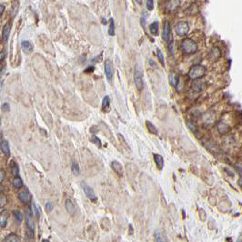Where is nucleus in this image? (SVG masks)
Instances as JSON below:
<instances>
[{
  "mask_svg": "<svg viewBox=\"0 0 242 242\" xmlns=\"http://www.w3.org/2000/svg\"><path fill=\"white\" fill-rule=\"evenodd\" d=\"M71 169H72V172L75 176H79L80 174V168H79V166L77 162H73L72 165H71Z\"/></svg>",
  "mask_w": 242,
  "mask_h": 242,
  "instance_id": "nucleus-26",
  "label": "nucleus"
},
{
  "mask_svg": "<svg viewBox=\"0 0 242 242\" xmlns=\"http://www.w3.org/2000/svg\"><path fill=\"white\" fill-rule=\"evenodd\" d=\"M82 188H83V190H84V192H85V194H86V196L87 197L88 199H90L93 202H96L98 200V198H97L96 193H95L93 188H90L86 183H82Z\"/></svg>",
  "mask_w": 242,
  "mask_h": 242,
  "instance_id": "nucleus-6",
  "label": "nucleus"
},
{
  "mask_svg": "<svg viewBox=\"0 0 242 242\" xmlns=\"http://www.w3.org/2000/svg\"><path fill=\"white\" fill-rule=\"evenodd\" d=\"M5 56H6V52H5V51H2V52H0V62L4 60Z\"/></svg>",
  "mask_w": 242,
  "mask_h": 242,
  "instance_id": "nucleus-39",
  "label": "nucleus"
},
{
  "mask_svg": "<svg viewBox=\"0 0 242 242\" xmlns=\"http://www.w3.org/2000/svg\"><path fill=\"white\" fill-rule=\"evenodd\" d=\"M2 110H3V111H8V110H9V106H8L7 103H4V104L2 105Z\"/></svg>",
  "mask_w": 242,
  "mask_h": 242,
  "instance_id": "nucleus-38",
  "label": "nucleus"
},
{
  "mask_svg": "<svg viewBox=\"0 0 242 242\" xmlns=\"http://www.w3.org/2000/svg\"><path fill=\"white\" fill-rule=\"evenodd\" d=\"M159 22H153L150 26H149V31L152 35L154 36H157L158 35V32H159Z\"/></svg>",
  "mask_w": 242,
  "mask_h": 242,
  "instance_id": "nucleus-20",
  "label": "nucleus"
},
{
  "mask_svg": "<svg viewBox=\"0 0 242 242\" xmlns=\"http://www.w3.org/2000/svg\"><path fill=\"white\" fill-rule=\"evenodd\" d=\"M8 219V211L4 209L0 212V226L2 228H5L7 224Z\"/></svg>",
  "mask_w": 242,
  "mask_h": 242,
  "instance_id": "nucleus-14",
  "label": "nucleus"
},
{
  "mask_svg": "<svg viewBox=\"0 0 242 242\" xmlns=\"http://www.w3.org/2000/svg\"><path fill=\"white\" fill-rule=\"evenodd\" d=\"M157 56H158V57H159V59L160 63H161L163 66H165L164 56H163V54H162V52H161V50H160V49H158V50H157Z\"/></svg>",
  "mask_w": 242,
  "mask_h": 242,
  "instance_id": "nucleus-35",
  "label": "nucleus"
},
{
  "mask_svg": "<svg viewBox=\"0 0 242 242\" xmlns=\"http://www.w3.org/2000/svg\"><path fill=\"white\" fill-rule=\"evenodd\" d=\"M22 48L26 53H29L33 50V46L28 41H23L22 42Z\"/></svg>",
  "mask_w": 242,
  "mask_h": 242,
  "instance_id": "nucleus-24",
  "label": "nucleus"
},
{
  "mask_svg": "<svg viewBox=\"0 0 242 242\" xmlns=\"http://www.w3.org/2000/svg\"><path fill=\"white\" fill-rule=\"evenodd\" d=\"M181 48H182V50L185 54H194L198 51V45L197 43L190 39V38H185L183 41H182V44H181Z\"/></svg>",
  "mask_w": 242,
  "mask_h": 242,
  "instance_id": "nucleus-2",
  "label": "nucleus"
},
{
  "mask_svg": "<svg viewBox=\"0 0 242 242\" xmlns=\"http://www.w3.org/2000/svg\"><path fill=\"white\" fill-rule=\"evenodd\" d=\"M109 105H110V98L108 96L104 97L103 100H102V108L103 109H107L109 108Z\"/></svg>",
  "mask_w": 242,
  "mask_h": 242,
  "instance_id": "nucleus-27",
  "label": "nucleus"
},
{
  "mask_svg": "<svg viewBox=\"0 0 242 242\" xmlns=\"http://www.w3.org/2000/svg\"><path fill=\"white\" fill-rule=\"evenodd\" d=\"M225 171H226V173H227L228 175H229L230 177H234V173H233V172H231L229 169H228V168H225Z\"/></svg>",
  "mask_w": 242,
  "mask_h": 242,
  "instance_id": "nucleus-40",
  "label": "nucleus"
},
{
  "mask_svg": "<svg viewBox=\"0 0 242 242\" xmlns=\"http://www.w3.org/2000/svg\"><path fill=\"white\" fill-rule=\"evenodd\" d=\"M136 2L137 4H142L143 0H136Z\"/></svg>",
  "mask_w": 242,
  "mask_h": 242,
  "instance_id": "nucleus-44",
  "label": "nucleus"
},
{
  "mask_svg": "<svg viewBox=\"0 0 242 242\" xmlns=\"http://www.w3.org/2000/svg\"><path fill=\"white\" fill-rule=\"evenodd\" d=\"M0 148H1L2 152H3L5 155L8 156V155L10 154V149H9V145H8L7 140L2 139V140L0 141Z\"/></svg>",
  "mask_w": 242,
  "mask_h": 242,
  "instance_id": "nucleus-15",
  "label": "nucleus"
},
{
  "mask_svg": "<svg viewBox=\"0 0 242 242\" xmlns=\"http://www.w3.org/2000/svg\"><path fill=\"white\" fill-rule=\"evenodd\" d=\"M134 81L135 85L138 90H142L144 87V81H143V74L139 70L138 67H136L134 72Z\"/></svg>",
  "mask_w": 242,
  "mask_h": 242,
  "instance_id": "nucleus-5",
  "label": "nucleus"
},
{
  "mask_svg": "<svg viewBox=\"0 0 242 242\" xmlns=\"http://www.w3.org/2000/svg\"><path fill=\"white\" fill-rule=\"evenodd\" d=\"M111 167L113 168V170L117 173V174H118L119 176H122L123 175V167H122V165L119 163L118 161H112L111 162Z\"/></svg>",
  "mask_w": 242,
  "mask_h": 242,
  "instance_id": "nucleus-12",
  "label": "nucleus"
},
{
  "mask_svg": "<svg viewBox=\"0 0 242 242\" xmlns=\"http://www.w3.org/2000/svg\"><path fill=\"white\" fill-rule=\"evenodd\" d=\"M45 209H46V211L47 212H51L54 209V205L53 203L51 202H47L46 203V206H45Z\"/></svg>",
  "mask_w": 242,
  "mask_h": 242,
  "instance_id": "nucleus-34",
  "label": "nucleus"
},
{
  "mask_svg": "<svg viewBox=\"0 0 242 242\" xmlns=\"http://www.w3.org/2000/svg\"><path fill=\"white\" fill-rule=\"evenodd\" d=\"M129 229H130V235H132V226L131 225H129Z\"/></svg>",
  "mask_w": 242,
  "mask_h": 242,
  "instance_id": "nucleus-43",
  "label": "nucleus"
},
{
  "mask_svg": "<svg viewBox=\"0 0 242 242\" xmlns=\"http://www.w3.org/2000/svg\"><path fill=\"white\" fill-rule=\"evenodd\" d=\"M5 176H6V174L4 172V170L0 168V183L5 179Z\"/></svg>",
  "mask_w": 242,
  "mask_h": 242,
  "instance_id": "nucleus-37",
  "label": "nucleus"
},
{
  "mask_svg": "<svg viewBox=\"0 0 242 242\" xmlns=\"http://www.w3.org/2000/svg\"><path fill=\"white\" fill-rule=\"evenodd\" d=\"M6 204V198L5 195L0 193V208H4Z\"/></svg>",
  "mask_w": 242,
  "mask_h": 242,
  "instance_id": "nucleus-33",
  "label": "nucleus"
},
{
  "mask_svg": "<svg viewBox=\"0 0 242 242\" xmlns=\"http://www.w3.org/2000/svg\"><path fill=\"white\" fill-rule=\"evenodd\" d=\"M13 214L15 216L16 219L17 220V222H18V223H21V221L23 220V215H22V213H21L19 210H15V211H13Z\"/></svg>",
  "mask_w": 242,
  "mask_h": 242,
  "instance_id": "nucleus-28",
  "label": "nucleus"
},
{
  "mask_svg": "<svg viewBox=\"0 0 242 242\" xmlns=\"http://www.w3.org/2000/svg\"><path fill=\"white\" fill-rule=\"evenodd\" d=\"M12 185L15 188H22L23 186V181L21 179V178H19L18 176H16V178L14 179L13 182H12Z\"/></svg>",
  "mask_w": 242,
  "mask_h": 242,
  "instance_id": "nucleus-21",
  "label": "nucleus"
},
{
  "mask_svg": "<svg viewBox=\"0 0 242 242\" xmlns=\"http://www.w3.org/2000/svg\"><path fill=\"white\" fill-rule=\"evenodd\" d=\"M147 8L149 11L153 10V8H154V2H153V0H147Z\"/></svg>",
  "mask_w": 242,
  "mask_h": 242,
  "instance_id": "nucleus-36",
  "label": "nucleus"
},
{
  "mask_svg": "<svg viewBox=\"0 0 242 242\" xmlns=\"http://www.w3.org/2000/svg\"><path fill=\"white\" fill-rule=\"evenodd\" d=\"M155 239H156V241H167V240L162 236L161 233L159 232V231L155 232Z\"/></svg>",
  "mask_w": 242,
  "mask_h": 242,
  "instance_id": "nucleus-30",
  "label": "nucleus"
},
{
  "mask_svg": "<svg viewBox=\"0 0 242 242\" xmlns=\"http://www.w3.org/2000/svg\"><path fill=\"white\" fill-rule=\"evenodd\" d=\"M4 10H5V6L0 4V14H2L4 12Z\"/></svg>",
  "mask_w": 242,
  "mask_h": 242,
  "instance_id": "nucleus-42",
  "label": "nucleus"
},
{
  "mask_svg": "<svg viewBox=\"0 0 242 242\" xmlns=\"http://www.w3.org/2000/svg\"><path fill=\"white\" fill-rule=\"evenodd\" d=\"M10 168H11V172L14 176H18L19 174V168H18V166L17 165V163L12 160L10 163Z\"/></svg>",
  "mask_w": 242,
  "mask_h": 242,
  "instance_id": "nucleus-22",
  "label": "nucleus"
},
{
  "mask_svg": "<svg viewBox=\"0 0 242 242\" xmlns=\"http://www.w3.org/2000/svg\"><path fill=\"white\" fill-rule=\"evenodd\" d=\"M170 36H171V25L169 24V22L166 21L164 24V27H163L162 38L164 41L167 42L170 38Z\"/></svg>",
  "mask_w": 242,
  "mask_h": 242,
  "instance_id": "nucleus-7",
  "label": "nucleus"
},
{
  "mask_svg": "<svg viewBox=\"0 0 242 242\" xmlns=\"http://www.w3.org/2000/svg\"><path fill=\"white\" fill-rule=\"evenodd\" d=\"M26 223H27V235H29L28 237L33 238L34 237V232H35V223L32 217V214H31V210L27 209V219H26Z\"/></svg>",
  "mask_w": 242,
  "mask_h": 242,
  "instance_id": "nucleus-4",
  "label": "nucleus"
},
{
  "mask_svg": "<svg viewBox=\"0 0 242 242\" xmlns=\"http://www.w3.org/2000/svg\"><path fill=\"white\" fill-rule=\"evenodd\" d=\"M94 144H96L97 146H98V148H101V141H100V139L98 137V136H93L92 137H91V139H90Z\"/></svg>",
  "mask_w": 242,
  "mask_h": 242,
  "instance_id": "nucleus-32",
  "label": "nucleus"
},
{
  "mask_svg": "<svg viewBox=\"0 0 242 242\" xmlns=\"http://www.w3.org/2000/svg\"><path fill=\"white\" fill-rule=\"evenodd\" d=\"M175 31L178 36H185L189 31V26L187 22L180 21L175 26Z\"/></svg>",
  "mask_w": 242,
  "mask_h": 242,
  "instance_id": "nucleus-3",
  "label": "nucleus"
},
{
  "mask_svg": "<svg viewBox=\"0 0 242 242\" xmlns=\"http://www.w3.org/2000/svg\"><path fill=\"white\" fill-rule=\"evenodd\" d=\"M217 130H218V132H219L220 134H226V133H228L229 130V126H228L227 124H225V123H218V125L217 126Z\"/></svg>",
  "mask_w": 242,
  "mask_h": 242,
  "instance_id": "nucleus-18",
  "label": "nucleus"
},
{
  "mask_svg": "<svg viewBox=\"0 0 242 242\" xmlns=\"http://www.w3.org/2000/svg\"><path fill=\"white\" fill-rule=\"evenodd\" d=\"M206 74V68L205 67L201 66V65H196V66H193L191 67V68L189 69L188 73V78L190 79H201L205 76Z\"/></svg>",
  "mask_w": 242,
  "mask_h": 242,
  "instance_id": "nucleus-1",
  "label": "nucleus"
},
{
  "mask_svg": "<svg viewBox=\"0 0 242 242\" xmlns=\"http://www.w3.org/2000/svg\"><path fill=\"white\" fill-rule=\"evenodd\" d=\"M108 34L110 36H115V23H114V20L111 18L110 19V26H109V29H108Z\"/></svg>",
  "mask_w": 242,
  "mask_h": 242,
  "instance_id": "nucleus-29",
  "label": "nucleus"
},
{
  "mask_svg": "<svg viewBox=\"0 0 242 242\" xmlns=\"http://www.w3.org/2000/svg\"><path fill=\"white\" fill-rule=\"evenodd\" d=\"M0 123H1V120H0Z\"/></svg>",
  "mask_w": 242,
  "mask_h": 242,
  "instance_id": "nucleus-45",
  "label": "nucleus"
},
{
  "mask_svg": "<svg viewBox=\"0 0 242 242\" xmlns=\"http://www.w3.org/2000/svg\"><path fill=\"white\" fill-rule=\"evenodd\" d=\"M88 69H86V70H85V72L86 73H87V72H92V71H94V67H87Z\"/></svg>",
  "mask_w": 242,
  "mask_h": 242,
  "instance_id": "nucleus-41",
  "label": "nucleus"
},
{
  "mask_svg": "<svg viewBox=\"0 0 242 242\" xmlns=\"http://www.w3.org/2000/svg\"><path fill=\"white\" fill-rule=\"evenodd\" d=\"M180 5V0H167L166 3V7L168 11L172 12L176 10Z\"/></svg>",
  "mask_w": 242,
  "mask_h": 242,
  "instance_id": "nucleus-10",
  "label": "nucleus"
},
{
  "mask_svg": "<svg viewBox=\"0 0 242 242\" xmlns=\"http://www.w3.org/2000/svg\"><path fill=\"white\" fill-rule=\"evenodd\" d=\"M4 241L17 242L20 241V239L17 237V235H16V234H14V233H10V234H8V235L4 239Z\"/></svg>",
  "mask_w": 242,
  "mask_h": 242,
  "instance_id": "nucleus-19",
  "label": "nucleus"
},
{
  "mask_svg": "<svg viewBox=\"0 0 242 242\" xmlns=\"http://www.w3.org/2000/svg\"><path fill=\"white\" fill-rule=\"evenodd\" d=\"M154 161L156 163V166L158 167V168L161 170L164 167V159L162 158V156L159 154H154Z\"/></svg>",
  "mask_w": 242,
  "mask_h": 242,
  "instance_id": "nucleus-16",
  "label": "nucleus"
},
{
  "mask_svg": "<svg viewBox=\"0 0 242 242\" xmlns=\"http://www.w3.org/2000/svg\"><path fill=\"white\" fill-rule=\"evenodd\" d=\"M179 77L178 74H176L174 72L169 74V82L173 86L177 87V86L179 85Z\"/></svg>",
  "mask_w": 242,
  "mask_h": 242,
  "instance_id": "nucleus-17",
  "label": "nucleus"
},
{
  "mask_svg": "<svg viewBox=\"0 0 242 242\" xmlns=\"http://www.w3.org/2000/svg\"><path fill=\"white\" fill-rule=\"evenodd\" d=\"M10 30H11V25L9 23H6L4 28H3V32H2V40L3 42H6L8 37H9V35H10Z\"/></svg>",
  "mask_w": 242,
  "mask_h": 242,
  "instance_id": "nucleus-11",
  "label": "nucleus"
},
{
  "mask_svg": "<svg viewBox=\"0 0 242 242\" xmlns=\"http://www.w3.org/2000/svg\"><path fill=\"white\" fill-rule=\"evenodd\" d=\"M209 56V58H210L212 61H217V60L221 56V51H220V49H219L217 47H215V48H212V50L210 51Z\"/></svg>",
  "mask_w": 242,
  "mask_h": 242,
  "instance_id": "nucleus-13",
  "label": "nucleus"
},
{
  "mask_svg": "<svg viewBox=\"0 0 242 242\" xmlns=\"http://www.w3.org/2000/svg\"><path fill=\"white\" fill-rule=\"evenodd\" d=\"M33 209H34V212H35V214H36V217H37V218H39V217H40V215H41V210H40V208H39L37 205H36V204H33Z\"/></svg>",
  "mask_w": 242,
  "mask_h": 242,
  "instance_id": "nucleus-31",
  "label": "nucleus"
},
{
  "mask_svg": "<svg viewBox=\"0 0 242 242\" xmlns=\"http://www.w3.org/2000/svg\"><path fill=\"white\" fill-rule=\"evenodd\" d=\"M66 209L67 210L68 213L70 214H73L74 213V210H75V207H74V204L72 203V201L70 199H67L66 200Z\"/></svg>",
  "mask_w": 242,
  "mask_h": 242,
  "instance_id": "nucleus-23",
  "label": "nucleus"
},
{
  "mask_svg": "<svg viewBox=\"0 0 242 242\" xmlns=\"http://www.w3.org/2000/svg\"><path fill=\"white\" fill-rule=\"evenodd\" d=\"M18 198H19V200H20L22 203L28 204V203H30V201H31V195H30V193L28 192L27 189H25V190L21 191V192L18 194Z\"/></svg>",
  "mask_w": 242,
  "mask_h": 242,
  "instance_id": "nucleus-9",
  "label": "nucleus"
},
{
  "mask_svg": "<svg viewBox=\"0 0 242 242\" xmlns=\"http://www.w3.org/2000/svg\"><path fill=\"white\" fill-rule=\"evenodd\" d=\"M146 125H147V128H148V131H149L150 133H152V134L154 135L158 134V129H157V128H156L151 122L147 121V122H146Z\"/></svg>",
  "mask_w": 242,
  "mask_h": 242,
  "instance_id": "nucleus-25",
  "label": "nucleus"
},
{
  "mask_svg": "<svg viewBox=\"0 0 242 242\" xmlns=\"http://www.w3.org/2000/svg\"><path fill=\"white\" fill-rule=\"evenodd\" d=\"M104 68H105V74L107 76V79L108 81H110L113 77V64L109 59H107L105 61Z\"/></svg>",
  "mask_w": 242,
  "mask_h": 242,
  "instance_id": "nucleus-8",
  "label": "nucleus"
}]
</instances>
